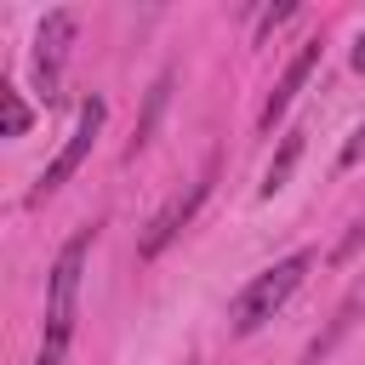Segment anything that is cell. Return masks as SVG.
I'll return each mask as SVG.
<instances>
[{
    "instance_id": "cell-6",
    "label": "cell",
    "mask_w": 365,
    "mask_h": 365,
    "mask_svg": "<svg viewBox=\"0 0 365 365\" xmlns=\"http://www.w3.org/2000/svg\"><path fill=\"white\" fill-rule=\"evenodd\" d=\"M314 63H319V40H302V51L291 57V68L279 74V86L268 91V103H262V114H257V125H262V131H274V120L291 108V97H297V91H302V80L314 74Z\"/></svg>"
},
{
    "instance_id": "cell-9",
    "label": "cell",
    "mask_w": 365,
    "mask_h": 365,
    "mask_svg": "<svg viewBox=\"0 0 365 365\" xmlns=\"http://www.w3.org/2000/svg\"><path fill=\"white\" fill-rule=\"evenodd\" d=\"M336 160H342V165H359V160H365V125H354V137L342 143V154H336Z\"/></svg>"
},
{
    "instance_id": "cell-5",
    "label": "cell",
    "mask_w": 365,
    "mask_h": 365,
    "mask_svg": "<svg viewBox=\"0 0 365 365\" xmlns=\"http://www.w3.org/2000/svg\"><path fill=\"white\" fill-rule=\"evenodd\" d=\"M205 194H211V177H200V182H188L177 200H165V211L148 222V234H143V245H137V251H143V257H160V251L188 228V217L200 211V200H205Z\"/></svg>"
},
{
    "instance_id": "cell-12",
    "label": "cell",
    "mask_w": 365,
    "mask_h": 365,
    "mask_svg": "<svg viewBox=\"0 0 365 365\" xmlns=\"http://www.w3.org/2000/svg\"><path fill=\"white\" fill-rule=\"evenodd\" d=\"M348 63H354V74H365V34L354 40V57H348Z\"/></svg>"
},
{
    "instance_id": "cell-7",
    "label": "cell",
    "mask_w": 365,
    "mask_h": 365,
    "mask_svg": "<svg viewBox=\"0 0 365 365\" xmlns=\"http://www.w3.org/2000/svg\"><path fill=\"white\" fill-rule=\"evenodd\" d=\"M297 154H302V131H291V137L279 143V154H274V165L262 171V200H274V194L285 188V177H291V165H297Z\"/></svg>"
},
{
    "instance_id": "cell-11",
    "label": "cell",
    "mask_w": 365,
    "mask_h": 365,
    "mask_svg": "<svg viewBox=\"0 0 365 365\" xmlns=\"http://www.w3.org/2000/svg\"><path fill=\"white\" fill-rule=\"evenodd\" d=\"M359 245H365V217H359V222H354V234H348V240H342V251H336V257H354V251H359Z\"/></svg>"
},
{
    "instance_id": "cell-10",
    "label": "cell",
    "mask_w": 365,
    "mask_h": 365,
    "mask_svg": "<svg viewBox=\"0 0 365 365\" xmlns=\"http://www.w3.org/2000/svg\"><path fill=\"white\" fill-rule=\"evenodd\" d=\"M285 17H297V6H291V0H285V6H274V11H262V29H257V40H262V34H274Z\"/></svg>"
},
{
    "instance_id": "cell-3",
    "label": "cell",
    "mask_w": 365,
    "mask_h": 365,
    "mask_svg": "<svg viewBox=\"0 0 365 365\" xmlns=\"http://www.w3.org/2000/svg\"><path fill=\"white\" fill-rule=\"evenodd\" d=\"M103 114H108V108H103V97H86V103H80V120H74V131H68L63 154L40 171V182H34V194H29V200H46L51 188H63V182L80 171V160L91 154V143H97V131H103Z\"/></svg>"
},
{
    "instance_id": "cell-1",
    "label": "cell",
    "mask_w": 365,
    "mask_h": 365,
    "mask_svg": "<svg viewBox=\"0 0 365 365\" xmlns=\"http://www.w3.org/2000/svg\"><path fill=\"white\" fill-rule=\"evenodd\" d=\"M86 251H91V228H80L57 262H51V291H46V336H40V359L34 365H63L68 336H74V302H80V274H86Z\"/></svg>"
},
{
    "instance_id": "cell-2",
    "label": "cell",
    "mask_w": 365,
    "mask_h": 365,
    "mask_svg": "<svg viewBox=\"0 0 365 365\" xmlns=\"http://www.w3.org/2000/svg\"><path fill=\"white\" fill-rule=\"evenodd\" d=\"M308 268H314V251H291L285 262H274V268H262L245 291H240V302H234V336H251V331H262L291 297H297V285L308 279Z\"/></svg>"
},
{
    "instance_id": "cell-4",
    "label": "cell",
    "mask_w": 365,
    "mask_h": 365,
    "mask_svg": "<svg viewBox=\"0 0 365 365\" xmlns=\"http://www.w3.org/2000/svg\"><path fill=\"white\" fill-rule=\"evenodd\" d=\"M68 46H74V11H46L40 34H34V80H40L46 103H57V74H63Z\"/></svg>"
},
{
    "instance_id": "cell-8",
    "label": "cell",
    "mask_w": 365,
    "mask_h": 365,
    "mask_svg": "<svg viewBox=\"0 0 365 365\" xmlns=\"http://www.w3.org/2000/svg\"><path fill=\"white\" fill-rule=\"evenodd\" d=\"M23 131H29V103L11 86H0V137H23Z\"/></svg>"
}]
</instances>
